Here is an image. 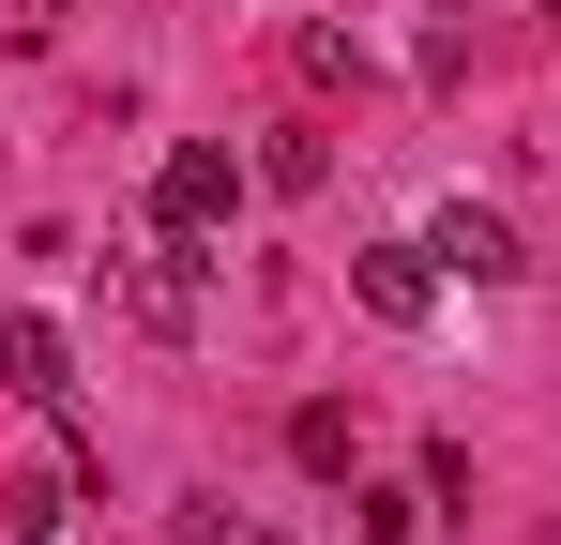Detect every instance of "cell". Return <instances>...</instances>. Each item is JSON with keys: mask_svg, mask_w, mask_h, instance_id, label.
I'll list each match as a JSON object with an SVG mask.
<instances>
[{"mask_svg": "<svg viewBox=\"0 0 561 545\" xmlns=\"http://www.w3.org/2000/svg\"><path fill=\"white\" fill-rule=\"evenodd\" d=\"M243 152H213V137H183V152H168V167H152V228H183V243H213V228H228V212H243Z\"/></svg>", "mask_w": 561, "mask_h": 545, "instance_id": "1", "label": "cell"}, {"mask_svg": "<svg viewBox=\"0 0 561 545\" xmlns=\"http://www.w3.org/2000/svg\"><path fill=\"white\" fill-rule=\"evenodd\" d=\"M425 258L456 272V288H516V272H531V243H516L485 197H440V212H425Z\"/></svg>", "mask_w": 561, "mask_h": 545, "instance_id": "2", "label": "cell"}, {"mask_svg": "<svg viewBox=\"0 0 561 545\" xmlns=\"http://www.w3.org/2000/svg\"><path fill=\"white\" fill-rule=\"evenodd\" d=\"M122 303H137L152 334H197V303H213V243L152 228V258H122Z\"/></svg>", "mask_w": 561, "mask_h": 545, "instance_id": "3", "label": "cell"}, {"mask_svg": "<svg viewBox=\"0 0 561 545\" xmlns=\"http://www.w3.org/2000/svg\"><path fill=\"white\" fill-rule=\"evenodd\" d=\"M0 394H15V409H61V394H77L61 318H0Z\"/></svg>", "mask_w": 561, "mask_h": 545, "instance_id": "4", "label": "cell"}, {"mask_svg": "<svg viewBox=\"0 0 561 545\" xmlns=\"http://www.w3.org/2000/svg\"><path fill=\"white\" fill-rule=\"evenodd\" d=\"M350 288H365V318H394V334H410V318L440 303V258H425V243H365V258H350Z\"/></svg>", "mask_w": 561, "mask_h": 545, "instance_id": "5", "label": "cell"}, {"mask_svg": "<svg viewBox=\"0 0 561 545\" xmlns=\"http://www.w3.org/2000/svg\"><path fill=\"white\" fill-rule=\"evenodd\" d=\"M61 515H77V440H61V469H15L0 485V545H46Z\"/></svg>", "mask_w": 561, "mask_h": 545, "instance_id": "6", "label": "cell"}, {"mask_svg": "<svg viewBox=\"0 0 561 545\" xmlns=\"http://www.w3.org/2000/svg\"><path fill=\"white\" fill-rule=\"evenodd\" d=\"M288 454H304V469H350V454H365V425H350L334 394H304V409H288Z\"/></svg>", "mask_w": 561, "mask_h": 545, "instance_id": "7", "label": "cell"}, {"mask_svg": "<svg viewBox=\"0 0 561 545\" xmlns=\"http://www.w3.org/2000/svg\"><path fill=\"white\" fill-rule=\"evenodd\" d=\"M350 531H365V545H410V531H425V485H350Z\"/></svg>", "mask_w": 561, "mask_h": 545, "instance_id": "8", "label": "cell"}, {"mask_svg": "<svg viewBox=\"0 0 561 545\" xmlns=\"http://www.w3.org/2000/svg\"><path fill=\"white\" fill-rule=\"evenodd\" d=\"M319 167H334L319 137H274V152H259V182H274V197H319Z\"/></svg>", "mask_w": 561, "mask_h": 545, "instance_id": "9", "label": "cell"}, {"mask_svg": "<svg viewBox=\"0 0 561 545\" xmlns=\"http://www.w3.org/2000/svg\"><path fill=\"white\" fill-rule=\"evenodd\" d=\"M547 46H561V0H547Z\"/></svg>", "mask_w": 561, "mask_h": 545, "instance_id": "10", "label": "cell"}, {"mask_svg": "<svg viewBox=\"0 0 561 545\" xmlns=\"http://www.w3.org/2000/svg\"><path fill=\"white\" fill-rule=\"evenodd\" d=\"M243 545H288V531H243Z\"/></svg>", "mask_w": 561, "mask_h": 545, "instance_id": "11", "label": "cell"}]
</instances>
